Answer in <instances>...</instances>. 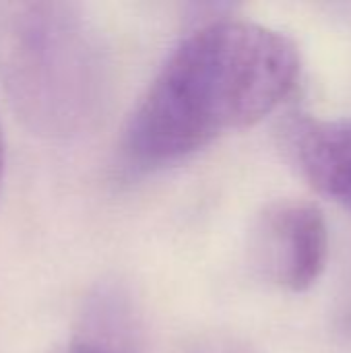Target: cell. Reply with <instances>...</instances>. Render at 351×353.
<instances>
[{"mask_svg":"<svg viewBox=\"0 0 351 353\" xmlns=\"http://www.w3.org/2000/svg\"><path fill=\"white\" fill-rule=\"evenodd\" d=\"M298 74V46L281 31L242 19L207 23L180 41L141 97L124 130V157L137 168L180 161L263 120Z\"/></svg>","mask_w":351,"mask_h":353,"instance_id":"6da1fadb","label":"cell"},{"mask_svg":"<svg viewBox=\"0 0 351 353\" xmlns=\"http://www.w3.org/2000/svg\"><path fill=\"white\" fill-rule=\"evenodd\" d=\"M110 58L99 29L74 2H0V87L35 134L66 141L106 112Z\"/></svg>","mask_w":351,"mask_h":353,"instance_id":"7a4b0ae2","label":"cell"},{"mask_svg":"<svg viewBox=\"0 0 351 353\" xmlns=\"http://www.w3.org/2000/svg\"><path fill=\"white\" fill-rule=\"evenodd\" d=\"M252 263L275 285L306 292L327 261V223L310 201L283 199L265 207L250 240Z\"/></svg>","mask_w":351,"mask_h":353,"instance_id":"3957f363","label":"cell"},{"mask_svg":"<svg viewBox=\"0 0 351 353\" xmlns=\"http://www.w3.org/2000/svg\"><path fill=\"white\" fill-rule=\"evenodd\" d=\"M285 143L306 180L351 211V118H296L285 128Z\"/></svg>","mask_w":351,"mask_h":353,"instance_id":"277c9868","label":"cell"},{"mask_svg":"<svg viewBox=\"0 0 351 353\" xmlns=\"http://www.w3.org/2000/svg\"><path fill=\"white\" fill-rule=\"evenodd\" d=\"M118 312L120 308L114 310V319H108V306L99 308L93 331H87L85 337L74 341L66 353H137L126 337L124 323L120 316L116 319Z\"/></svg>","mask_w":351,"mask_h":353,"instance_id":"5b68a950","label":"cell"},{"mask_svg":"<svg viewBox=\"0 0 351 353\" xmlns=\"http://www.w3.org/2000/svg\"><path fill=\"white\" fill-rule=\"evenodd\" d=\"M184 353H259L246 341L225 335V333H207L194 337L186 347Z\"/></svg>","mask_w":351,"mask_h":353,"instance_id":"8992f818","label":"cell"},{"mask_svg":"<svg viewBox=\"0 0 351 353\" xmlns=\"http://www.w3.org/2000/svg\"><path fill=\"white\" fill-rule=\"evenodd\" d=\"M2 172H4V137L0 128V184H2Z\"/></svg>","mask_w":351,"mask_h":353,"instance_id":"52a82bcc","label":"cell"}]
</instances>
